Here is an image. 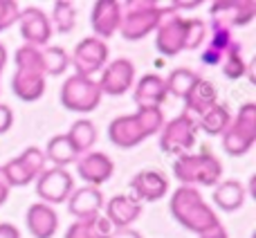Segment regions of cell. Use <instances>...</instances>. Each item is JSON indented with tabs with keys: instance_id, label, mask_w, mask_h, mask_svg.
I'll return each instance as SVG.
<instances>
[{
	"instance_id": "obj_42",
	"label": "cell",
	"mask_w": 256,
	"mask_h": 238,
	"mask_svg": "<svg viewBox=\"0 0 256 238\" xmlns=\"http://www.w3.org/2000/svg\"><path fill=\"white\" fill-rule=\"evenodd\" d=\"M110 238H142V234L132 227H126V230H112Z\"/></svg>"
},
{
	"instance_id": "obj_16",
	"label": "cell",
	"mask_w": 256,
	"mask_h": 238,
	"mask_svg": "<svg viewBox=\"0 0 256 238\" xmlns=\"http://www.w3.org/2000/svg\"><path fill=\"white\" fill-rule=\"evenodd\" d=\"M68 212L76 218V220H88V218L102 216L106 198H104L102 189L97 186H74V191L68 198Z\"/></svg>"
},
{
	"instance_id": "obj_32",
	"label": "cell",
	"mask_w": 256,
	"mask_h": 238,
	"mask_svg": "<svg viewBox=\"0 0 256 238\" xmlns=\"http://www.w3.org/2000/svg\"><path fill=\"white\" fill-rule=\"evenodd\" d=\"M2 173H4V178H7L9 186H27L36 180V176L32 173V168L27 166L18 155L14 160H9L7 164H2Z\"/></svg>"
},
{
	"instance_id": "obj_18",
	"label": "cell",
	"mask_w": 256,
	"mask_h": 238,
	"mask_svg": "<svg viewBox=\"0 0 256 238\" xmlns=\"http://www.w3.org/2000/svg\"><path fill=\"white\" fill-rule=\"evenodd\" d=\"M166 97H168V92H166L164 76L155 74V72L144 74L132 86V99H135L137 108H162Z\"/></svg>"
},
{
	"instance_id": "obj_27",
	"label": "cell",
	"mask_w": 256,
	"mask_h": 238,
	"mask_svg": "<svg viewBox=\"0 0 256 238\" xmlns=\"http://www.w3.org/2000/svg\"><path fill=\"white\" fill-rule=\"evenodd\" d=\"M196 124H198V128H202L207 135L220 137L232 124V110L225 104H216V106H212L204 115H200V119Z\"/></svg>"
},
{
	"instance_id": "obj_8",
	"label": "cell",
	"mask_w": 256,
	"mask_h": 238,
	"mask_svg": "<svg viewBox=\"0 0 256 238\" xmlns=\"http://www.w3.org/2000/svg\"><path fill=\"white\" fill-rule=\"evenodd\" d=\"M34 184H36V196L40 198V202L54 207V204L68 202L70 194L74 191V178H72V173L68 168L48 166L34 180Z\"/></svg>"
},
{
	"instance_id": "obj_38",
	"label": "cell",
	"mask_w": 256,
	"mask_h": 238,
	"mask_svg": "<svg viewBox=\"0 0 256 238\" xmlns=\"http://www.w3.org/2000/svg\"><path fill=\"white\" fill-rule=\"evenodd\" d=\"M18 14H20V4L16 0H0V32L9 30L18 20Z\"/></svg>"
},
{
	"instance_id": "obj_35",
	"label": "cell",
	"mask_w": 256,
	"mask_h": 238,
	"mask_svg": "<svg viewBox=\"0 0 256 238\" xmlns=\"http://www.w3.org/2000/svg\"><path fill=\"white\" fill-rule=\"evenodd\" d=\"M14 63L16 70H32V72H43V61H40V48H32V45H22L14 54Z\"/></svg>"
},
{
	"instance_id": "obj_3",
	"label": "cell",
	"mask_w": 256,
	"mask_h": 238,
	"mask_svg": "<svg viewBox=\"0 0 256 238\" xmlns=\"http://www.w3.org/2000/svg\"><path fill=\"white\" fill-rule=\"evenodd\" d=\"M128 4L126 12L122 14V25L120 34L126 40H142L148 34H153L158 30V25L162 22L164 16L173 14L171 4H160L155 0H132V2H122Z\"/></svg>"
},
{
	"instance_id": "obj_37",
	"label": "cell",
	"mask_w": 256,
	"mask_h": 238,
	"mask_svg": "<svg viewBox=\"0 0 256 238\" xmlns=\"http://www.w3.org/2000/svg\"><path fill=\"white\" fill-rule=\"evenodd\" d=\"M84 227H86L88 238H110V234H112L110 222H108L104 216L88 218V220H84Z\"/></svg>"
},
{
	"instance_id": "obj_34",
	"label": "cell",
	"mask_w": 256,
	"mask_h": 238,
	"mask_svg": "<svg viewBox=\"0 0 256 238\" xmlns=\"http://www.w3.org/2000/svg\"><path fill=\"white\" fill-rule=\"evenodd\" d=\"M209 34V22L202 18H186V38H184V50H198L204 45Z\"/></svg>"
},
{
	"instance_id": "obj_23",
	"label": "cell",
	"mask_w": 256,
	"mask_h": 238,
	"mask_svg": "<svg viewBox=\"0 0 256 238\" xmlns=\"http://www.w3.org/2000/svg\"><path fill=\"white\" fill-rule=\"evenodd\" d=\"M232 43H234V34H232V30L212 22V25H209V34H207V40H204L202 58H200V61H202L204 66H220L222 56H225V52L230 50Z\"/></svg>"
},
{
	"instance_id": "obj_19",
	"label": "cell",
	"mask_w": 256,
	"mask_h": 238,
	"mask_svg": "<svg viewBox=\"0 0 256 238\" xmlns=\"http://www.w3.org/2000/svg\"><path fill=\"white\" fill-rule=\"evenodd\" d=\"M25 225L34 238H54L58 232V214L50 204L34 202L25 214Z\"/></svg>"
},
{
	"instance_id": "obj_22",
	"label": "cell",
	"mask_w": 256,
	"mask_h": 238,
	"mask_svg": "<svg viewBox=\"0 0 256 238\" xmlns=\"http://www.w3.org/2000/svg\"><path fill=\"white\" fill-rule=\"evenodd\" d=\"M216 104H218L216 86H214L209 79H202V76H200V79L194 84V88L184 94V108H186L184 112L191 117L204 115V112H207L212 106H216Z\"/></svg>"
},
{
	"instance_id": "obj_45",
	"label": "cell",
	"mask_w": 256,
	"mask_h": 238,
	"mask_svg": "<svg viewBox=\"0 0 256 238\" xmlns=\"http://www.w3.org/2000/svg\"><path fill=\"white\" fill-rule=\"evenodd\" d=\"M4 66H7V50H4V45L0 43V74H2Z\"/></svg>"
},
{
	"instance_id": "obj_40",
	"label": "cell",
	"mask_w": 256,
	"mask_h": 238,
	"mask_svg": "<svg viewBox=\"0 0 256 238\" xmlns=\"http://www.w3.org/2000/svg\"><path fill=\"white\" fill-rule=\"evenodd\" d=\"M0 238H20V230L14 222H0Z\"/></svg>"
},
{
	"instance_id": "obj_39",
	"label": "cell",
	"mask_w": 256,
	"mask_h": 238,
	"mask_svg": "<svg viewBox=\"0 0 256 238\" xmlns=\"http://www.w3.org/2000/svg\"><path fill=\"white\" fill-rule=\"evenodd\" d=\"M14 126V110L7 104H0V135L9 132Z\"/></svg>"
},
{
	"instance_id": "obj_1",
	"label": "cell",
	"mask_w": 256,
	"mask_h": 238,
	"mask_svg": "<svg viewBox=\"0 0 256 238\" xmlns=\"http://www.w3.org/2000/svg\"><path fill=\"white\" fill-rule=\"evenodd\" d=\"M168 209H171V216L184 230L194 232L198 236L220 225L216 209L202 198V194L196 186H178L171 196Z\"/></svg>"
},
{
	"instance_id": "obj_5",
	"label": "cell",
	"mask_w": 256,
	"mask_h": 238,
	"mask_svg": "<svg viewBox=\"0 0 256 238\" xmlns=\"http://www.w3.org/2000/svg\"><path fill=\"white\" fill-rule=\"evenodd\" d=\"M61 104L63 108L72 112H92L94 108L102 104V90L99 84L90 76H81V74H72L63 81L61 86Z\"/></svg>"
},
{
	"instance_id": "obj_11",
	"label": "cell",
	"mask_w": 256,
	"mask_h": 238,
	"mask_svg": "<svg viewBox=\"0 0 256 238\" xmlns=\"http://www.w3.org/2000/svg\"><path fill=\"white\" fill-rule=\"evenodd\" d=\"M16 22L25 45H32V48L50 45V38L54 34L52 22H50V16L40 7H22Z\"/></svg>"
},
{
	"instance_id": "obj_29",
	"label": "cell",
	"mask_w": 256,
	"mask_h": 238,
	"mask_svg": "<svg viewBox=\"0 0 256 238\" xmlns=\"http://www.w3.org/2000/svg\"><path fill=\"white\" fill-rule=\"evenodd\" d=\"M50 22H52V32H58V34H70L76 25V7L70 0H56L52 7V16H50Z\"/></svg>"
},
{
	"instance_id": "obj_25",
	"label": "cell",
	"mask_w": 256,
	"mask_h": 238,
	"mask_svg": "<svg viewBox=\"0 0 256 238\" xmlns=\"http://www.w3.org/2000/svg\"><path fill=\"white\" fill-rule=\"evenodd\" d=\"M43 153H45V160L52 162L54 166H58V168H66L68 164H74L76 160H79V153L74 150V146L68 140L66 132H63V135H54L52 140L48 142V146L43 148Z\"/></svg>"
},
{
	"instance_id": "obj_20",
	"label": "cell",
	"mask_w": 256,
	"mask_h": 238,
	"mask_svg": "<svg viewBox=\"0 0 256 238\" xmlns=\"http://www.w3.org/2000/svg\"><path fill=\"white\" fill-rule=\"evenodd\" d=\"M108 140L117 148H135L146 140L135 115H120L108 124Z\"/></svg>"
},
{
	"instance_id": "obj_14",
	"label": "cell",
	"mask_w": 256,
	"mask_h": 238,
	"mask_svg": "<svg viewBox=\"0 0 256 238\" xmlns=\"http://www.w3.org/2000/svg\"><path fill=\"white\" fill-rule=\"evenodd\" d=\"M122 2L120 0H97L90 12V27L94 32V38L108 40L120 32L122 25Z\"/></svg>"
},
{
	"instance_id": "obj_28",
	"label": "cell",
	"mask_w": 256,
	"mask_h": 238,
	"mask_svg": "<svg viewBox=\"0 0 256 238\" xmlns=\"http://www.w3.org/2000/svg\"><path fill=\"white\" fill-rule=\"evenodd\" d=\"M40 61H43L45 76H61L70 68V54L56 45H45L40 48Z\"/></svg>"
},
{
	"instance_id": "obj_24",
	"label": "cell",
	"mask_w": 256,
	"mask_h": 238,
	"mask_svg": "<svg viewBox=\"0 0 256 238\" xmlns=\"http://www.w3.org/2000/svg\"><path fill=\"white\" fill-rule=\"evenodd\" d=\"M245 200H248V189L238 180H220L214 186V204L220 212H238V209H243Z\"/></svg>"
},
{
	"instance_id": "obj_13",
	"label": "cell",
	"mask_w": 256,
	"mask_h": 238,
	"mask_svg": "<svg viewBox=\"0 0 256 238\" xmlns=\"http://www.w3.org/2000/svg\"><path fill=\"white\" fill-rule=\"evenodd\" d=\"M76 176L86 182V186H102L115 176V162L104 150H88L76 160Z\"/></svg>"
},
{
	"instance_id": "obj_17",
	"label": "cell",
	"mask_w": 256,
	"mask_h": 238,
	"mask_svg": "<svg viewBox=\"0 0 256 238\" xmlns=\"http://www.w3.org/2000/svg\"><path fill=\"white\" fill-rule=\"evenodd\" d=\"M142 216V202H137L132 196H112L104 204V218L110 222L112 230H126L132 227Z\"/></svg>"
},
{
	"instance_id": "obj_36",
	"label": "cell",
	"mask_w": 256,
	"mask_h": 238,
	"mask_svg": "<svg viewBox=\"0 0 256 238\" xmlns=\"http://www.w3.org/2000/svg\"><path fill=\"white\" fill-rule=\"evenodd\" d=\"M18 158H20L22 162H25L27 166L32 168V173H34L36 178H38L40 173L48 168V160H45V153H43V148H38V146H27V148L22 150Z\"/></svg>"
},
{
	"instance_id": "obj_7",
	"label": "cell",
	"mask_w": 256,
	"mask_h": 238,
	"mask_svg": "<svg viewBox=\"0 0 256 238\" xmlns=\"http://www.w3.org/2000/svg\"><path fill=\"white\" fill-rule=\"evenodd\" d=\"M108 56H110V52H108L106 40L88 36V38L79 40L74 45V50L70 54V66L74 68V74L92 79L97 72H102L106 68Z\"/></svg>"
},
{
	"instance_id": "obj_10",
	"label": "cell",
	"mask_w": 256,
	"mask_h": 238,
	"mask_svg": "<svg viewBox=\"0 0 256 238\" xmlns=\"http://www.w3.org/2000/svg\"><path fill=\"white\" fill-rule=\"evenodd\" d=\"M254 18H256L254 0H216L209 7V20L227 27V30L248 27Z\"/></svg>"
},
{
	"instance_id": "obj_12",
	"label": "cell",
	"mask_w": 256,
	"mask_h": 238,
	"mask_svg": "<svg viewBox=\"0 0 256 238\" xmlns=\"http://www.w3.org/2000/svg\"><path fill=\"white\" fill-rule=\"evenodd\" d=\"M184 38H186V18L180 14H168L162 18V22L155 30V48L164 56H178L184 52Z\"/></svg>"
},
{
	"instance_id": "obj_2",
	"label": "cell",
	"mask_w": 256,
	"mask_h": 238,
	"mask_svg": "<svg viewBox=\"0 0 256 238\" xmlns=\"http://www.w3.org/2000/svg\"><path fill=\"white\" fill-rule=\"evenodd\" d=\"M173 176L182 186H216L222 180V164L207 146L198 153L178 155L173 162Z\"/></svg>"
},
{
	"instance_id": "obj_31",
	"label": "cell",
	"mask_w": 256,
	"mask_h": 238,
	"mask_svg": "<svg viewBox=\"0 0 256 238\" xmlns=\"http://www.w3.org/2000/svg\"><path fill=\"white\" fill-rule=\"evenodd\" d=\"M220 70H222V74H225V79H232V81L245 76L248 63H245V58H243V45H240L238 40H234V43L230 45V50L225 52V56H222V61H220Z\"/></svg>"
},
{
	"instance_id": "obj_21",
	"label": "cell",
	"mask_w": 256,
	"mask_h": 238,
	"mask_svg": "<svg viewBox=\"0 0 256 238\" xmlns=\"http://www.w3.org/2000/svg\"><path fill=\"white\" fill-rule=\"evenodd\" d=\"M45 88H48V76L43 72L16 70L12 76V90L20 102H38L45 94Z\"/></svg>"
},
{
	"instance_id": "obj_30",
	"label": "cell",
	"mask_w": 256,
	"mask_h": 238,
	"mask_svg": "<svg viewBox=\"0 0 256 238\" xmlns=\"http://www.w3.org/2000/svg\"><path fill=\"white\" fill-rule=\"evenodd\" d=\"M198 79H200V74L196 70H191V68H176V70H171V74L164 79V84H166L168 94L184 99V94L194 88V84Z\"/></svg>"
},
{
	"instance_id": "obj_4",
	"label": "cell",
	"mask_w": 256,
	"mask_h": 238,
	"mask_svg": "<svg viewBox=\"0 0 256 238\" xmlns=\"http://www.w3.org/2000/svg\"><path fill=\"white\" fill-rule=\"evenodd\" d=\"M222 148L232 158L250 153L256 142V104L248 102L238 108V115L232 117V124L222 132Z\"/></svg>"
},
{
	"instance_id": "obj_43",
	"label": "cell",
	"mask_w": 256,
	"mask_h": 238,
	"mask_svg": "<svg viewBox=\"0 0 256 238\" xmlns=\"http://www.w3.org/2000/svg\"><path fill=\"white\" fill-rule=\"evenodd\" d=\"M198 238H230L227 236V230L222 225H216L214 230H209V232H204V234H200Z\"/></svg>"
},
{
	"instance_id": "obj_41",
	"label": "cell",
	"mask_w": 256,
	"mask_h": 238,
	"mask_svg": "<svg viewBox=\"0 0 256 238\" xmlns=\"http://www.w3.org/2000/svg\"><path fill=\"white\" fill-rule=\"evenodd\" d=\"M9 191H12V186H9L7 178H4L2 166H0V207H2V204L7 202V198H9Z\"/></svg>"
},
{
	"instance_id": "obj_44",
	"label": "cell",
	"mask_w": 256,
	"mask_h": 238,
	"mask_svg": "<svg viewBox=\"0 0 256 238\" xmlns=\"http://www.w3.org/2000/svg\"><path fill=\"white\" fill-rule=\"evenodd\" d=\"M200 0H186V2H171V9L173 12H182V9H196V7H200Z\"/></svg>"
},
{
	"instance_id": "obj_15",
	"label": "cell",
	"mask_w": 256,
	"mask_h": 238,
	"mask_svg": "<svg viewBox=\"0 0 256 238\" xmlns=\"http://www.w3.org/2000/svg\"><path fill=\"white\" fill-rule=\"evenodd\" d=\"M168 178L158 168H144L137 171L130 180L132 198L137 202H158L168 194Z\"/></svg>"
},
{
	"instance_id": "obj_9",
	"label": "cell",
	"mask_w": 256,
	"mask_h": 238,
	"mask_svg": "<svg viewBox=\"0 0 256 238\" xmlns=\"http://www.w3.org/2000/svg\"><path fill=\"white\" fill-rule=\"evenodd\" d=\"M135 63L126 56L112 58V61L106 63V68L102 70V76L97 79L99 90L102 94H110V97H122L128 90L135 86Z\"/></svg>"
},
{
	"instance_id": "obj_6",
	"label": "cell",
	"mask_w": 256,
	"mask_h": 238,
	"mask_svg": "<svg viewBox=\"0 0 256 238\" xmlns=\"http://www.w3.org/2000/svg\"><path fill=\"white\" fill-rule=\"evenodd\" d=\"M160 135V148L168 155H184L194 148L198 137V124L191 115L180 112L178 117L164 122Z\"/></svg>"
},
{
	"instance_id": "obj_33",
	"label": "cell",
	"mask_w": 256,
	"mask_h": 238,
	"mask_svg": "<svg viewBox=\"0 0 256 238\" xmlns=\"http://www.w3.org/2000/svg\"><path fill=\"white\" fill-rule=\"evenodd\" d=\"M132 115H135L137 124H140V128H142V132H144V137L158 135V132L162 130L164 122H166V119H164L162 108H137Z\"/></svg>"
},
{
	"instance_id": "obj_26",
	"label": "cell",
	"mask_w": 256,
	"mask_h": 238,
	"mask_svg": "<svg viewBox=\"0 0 256 238\" xmlns=\"http://www.w3.org/2000/svg\"><path fill=\"white\" fill-rule=\"evenodd\" d=\"M66 135H68V140L72 142V146H74V150L79 155L92 150V146L97 144V140H99L97 126H94L90 119H76Z\"/></svg>"
}]
</instances>
